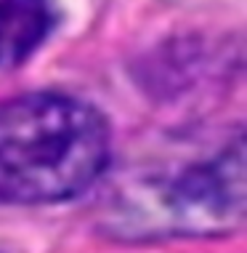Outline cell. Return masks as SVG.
Wrapping results in <instances>:
<instances>
[{"instance_id":"cell-3","label":"cell","mask_w":247,"mask_h":253,"mask_svg":"<svg viewBox=\"0 0 247 253\" xmlns=\"http://www.w3.org/2000/svg\"><path fill=\"white\" fill-rule=\"evenodd\" d=\"M56 24L51 0H0V75L35 53Z\"/></svg>"},{"instance_id":"cell-1","label":"cell","mask_w":247,"mask_h":253,"mask_svg":"<svg viewBox=\"0 0 247 253\" xmlns=\"http://www.w3.org/2000/svg\"><path fill=\"white\" fill-rule=\"evenodd\" d=\"M109 155V126L88 101L48 91L0 101V203H67L99 181Z\"/></svg>"},{"instance_id":"cell-2","label":"cell","mask_w":247,"mask_h":253,"mask_svg":"<svg viewBox=\"0 0 247 253\" xmlns=\"http://www.w3.org/2000/svg\"><path fill=\"white\" fill-rule=\"evenodd\" d=\"M245 208V139L239 133L215 155L139 184L120 205L117 227L136 237L221 235L242 227Z\"/></svg>"}]
</instances>
